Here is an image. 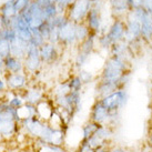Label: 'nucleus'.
I'll return each instance as SVG.
<instances>
[{"label":"nucleus","instance_id":"nucleus-1","mask_svg":"<svg viewBox=\"0 0 152 152\" xmlns=\"http://www.w3.org/2000/svg\"><path fill=\"white\" fill-rule=\"evenodd\" d=\"M91 9V0H76L66 11V16L75 23L85 22L89 10Z\"/></svg>","mask_w":152,"mask_h":152},{"label":"nucleus","instance_id":"nucleus-2","mask_svg":"<svg viewBox=\"0 0 152 152\" xmlns=\"http://www.w3.org/2000/svg\"><path fill=\"white\" fill-rule=\"evenodd\" d=\"M25 72L29 77H32L37 71H40V68L42 66V61L40 58V52L39 48L29 45L27 52H26L25 58L22 59Z\"/></svg>","mask_w":152,"mask_h":152},{"label":"nucleus","instance_id":"nucleus-3","mask_svg":"<svg viewBox=\"0 0 152 152\" xmlns=\"http://www.w3.org/2000/svg\"><path fill=\"white\" fill-rule=\"evenodd\" d=\"M4 77L8 90H11L15 92H23L29 86L30 77L26 72L4 73Z\"/></svg>","mask_w":152,"mask_h":152},{"label":"nucleus","instance_id":"nucleus-4","mask_svg":"<svg viewBox=\"0 0 152 152\" xmlns=\"http://www.w3.org/2000/svg\"><path fill=\"white\" fill-rule=\"evenodd\" d=\"M77 43L76 40V23L68 19L59 28V43L64 47H69Z\"/></svg>","mask_w":152,"mask_h":152},{"label":"nucleus","instance_id":"nucleus-5","mask_svg":"<svg viewBox=\"0 0 152 152\" xmlns=\"http://www.w3.org/2000/svg\"><path fill=\"white\" fill-rule=\"evenodd\" d=\"M57 46L58 45L45 42L42 46L39 48L40 58H41L42 64H51L57 61L58 57H59V52H58Z\"/></svg>","mask_w":152,"mask_h":152},{"label":"nucleus","instance_id":"nucleus-6","mask_svg":"<svg viewBox=\"0 0 152 152\" xmlns=\"http://www.w3.org/2000/svg\"><path fill=\"white\" fill-rule=\"evenodd\" d=\"M22 94H23L26 103H30L34 106H37L39 102L45 99V91L38 85H29L28 88L22 92Z\"/></svg>","mask_w":152,"mask_h":152},{"label":"nucleus","instance_id":"nucleus-7","mask_svg":"<svg viewBox=\"0 0 152 152\" xmlns=\"http://www.w3.org/2000/svg\"><path fill=\"white\" fill-rule=\"evenodd\" d=\"M124 31H126V23L121 19H115L112 25L110 26L108 32H106L107 37L110 39L112 45L122 41L124 38Z\"/></svg>","mask_w":152,"mask_h":152},{"label":"nucleus","instance_id":"nucleus-8","mask_svg":"<svg viewBox=\"0 0 152 152\" xmlns=\"http://www.w3.org/2000/svg\"><path fill=\"white\" fill-rule=\"evenodd\" d=\"M102 10L96 8H91L89 10L88 15L86 17L85 23L88 26L89 30L91 32L97 34L99 32L102 28V16H101Z\"/></svg>","mask_w":152,"mask_h":152},{"label":"nucleus","instance_id":"nucleus-9","mask_svg":"<svg viewBox=\"0 0 152 152\" xmlns=\"http://www.w3.org/2000/svg\"><path fill=\"white\" fill-rule=\"evenodd\" d=\"M4 68L6 73H19V72H25L23 62L21 59L16 58L13 56L9 55L4 59Z\"/></svg>","mask_w":152,"mask_h":152},{"label":"nucleus","instance_id":"nucleus-10","mask_svg":"<svg viewBox=\"0 0 152 152\" xmlns=\"http://www.w3.org/2000/svg\"><path fill=\"white\" fill-rule=\"evenodd\" d=\"M36 111H37V118L40 119L43 122H48V120L50 119L51 114L53 113L55 110L52 109L50 103L46 99H43L42 101H40L36 106Z\"/></svg>","mask_w":152,"mask_h":152},{"label":"nucleus","instance_id":"nucleus-11","mask_svg":"<svg viewBox=\"0 0 152 152\" xmlns=\"http://www.w3.org/2000/svg\"><path fill=\"white\" fill-rule=\"evenodd\" d=\"M110 4L115 19H120L121 16L131 10L130 4L127 2V0H110Z\"/></svg>","mask_w":152,"mask_h":152},{"label":"nucleus","instance_id":"nucleus-12","mask_svg":"<svg viewBox=\"0 0 152 152\" xmlns=\"http://www.w3.org/2000/svg\"><path fill=\"white\" fill-rule=\"evenodd\" d=\"M18 13L15 8V0H6L0 6V17L6 19H12Z\"/></svg>","mask_w":152,"mask_h":152},{"label":"nucleus","instance_id":"nucleus-13","mask_svg":"<svg viewBox=\"0 0 152 152\" xmlns=\"http://www.w3.org/2000/svg\"><path fill=\"white\" fill-rule=\"evenodd\" d=\"M91 34V31L89 30L88 26L85 22L82 23H76V40L77 43H81L85 41L86 39L89 37V34Z\"/></svg>","mask_w":152,"mask_h":152},{"label":"nucleus","instance_id":"nucleus-14","mask_svg":"<svg viewBox=\"0 0 152 152\" xmlns=\"http://www.w3.org/2000/svg\"><path fill=\"white\" fill-rule=\"evenodd\" d=\"M43 9V15H45V19L47 20H52L53 18L59 15V10H58V7L55 2H51L48 6H46Z\"/></svg>","mask_w":152,"mask_h":152},{"label":"nucleus","instance_id":"nucleus-15","mask_svg":"<svg viewBox=\"0 0 152 152\" xmlns=\"http://www.w3.org/2000/svg\"><path fill=\"white\" fill-rule=\"evenodd\" d=\"M68 82V86H69V89H70V91H73V92H79L82 88V81L80 80V78L78 76H73L72 78L69 79Z\"/></svg>","mask_w":152,"mask_h":152},{"label":"nucleus","instance_id":"nucleus-16","mask_svg":"<svg viewBox=\"0 0 152 152\" xmlns=\"http://www.w3.org/2000/svg\"><path fill=\"white\" fill-rule=\"evenodd\" d=\"M10 55V42L0 36V57L4 59Z\"/></svg>","mask_w":152,"mask_h":152},{"label":"nucleus","instance_id":"nucleus-17","mask_svg":"<svg viewBox=\"0 0 152 152\" xmlns=\"http://www.w3.org/2000/svg\"><path fill=\"white\" fill-rule=\"evenodd\" d=\"M31 1L32 0H15V8H16V11H17L18 15L27 11Z\"/></svg>","mask_w":152,"mask_h":152},{"label":"nucleus","instance_id":"nucleus-18","mask_svg":"<svg viewBox=\"0 0 152 152\" xmlns=\"http://www.w3.org/2000/svg\"><path fill=\"white\" fill-rule=\"evenodd\" d=\"M76 0H57L56 1V4L58 7V10H59V15L61 13H66L67 9L69 8V6H71Z\"/></svg>","mask_w":152,"mask_h":152},{"label":"nucleus","instance_id":"nucleus-19","mask_svg":"<svg viewBox=\"0 0 152 152\" xmlns=\"http://www.w3.org/2000/svg\"><path fill=\"white\" fill-rule=\"evenodd\" d=\"M78 77L80 78V80L82 81V83H90L93 79L92 72L88 71V70H80Z\"/></svg>","mask_w":152,"mask_h":152},{"label":"nucleus","instance_id":"nucleus-20","mask_svg":"<svg viewBox=\"0 0 152 152\" xmlns=\"http://www.w3.org/2000/svg\"><path fill=\"white\" fill-rule=\"evenodd\" d=\"M34 1H37V2H38V4H40L42 8H45L46 6H48L49 4H51V2H52L51 0H34Z\"/></svg>","mask_w":152,"mask_h":152}]
</instances>
